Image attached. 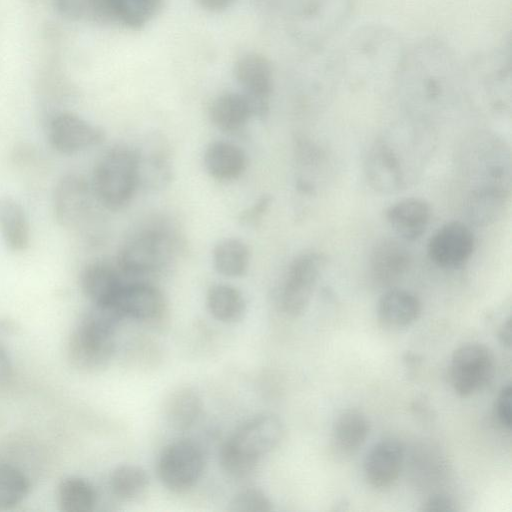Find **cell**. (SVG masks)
<instances>
[{"label": "cell", "mask_w": 512, "mask_h": 512, "mask_svg": "<svg viewBox=\"0 0 512 512\" xmlns=\"http://www.w3.org/2000/svg\"><path fill=\"white\" fill-rule=\"evenodd\" d=\"M406 47L399 33L388 25L358 27L333 52L337 77L353 85L396 79Z\"/></svg>", "instance_id": "1"}, {"label": "cell", "mask_w": 512, "mask_h": 512, "mask_svg": "<svg viewBox=\"0 0 512 512\" xmlns=\"http://www.w3.org/2000/svg\"><path fill=\"white\" fill-rule=\"evenodd\" d=\"M202 399L191 387H179L167 398L164 414L168 424L175 430L191 428L200 416Z\"/></svg>", "instance_id": "26"}, {"label": "cell", "mask_w": 512, "mask_h": 512, "mask_svg": "<svg viewBox=\"0 0 512 512\" xmlns=\"http://www.w3.org/2000/svg\"><path fill=\"white\" fill-rule=\"evenodd\" d=\"M135 151L139 187L156 190L167 186L173 171L166 143L153 139Z\"/></svg>", "instance_id": "21"}, {"label": "cell", "mask_w": 512, "mask_h": 512, "mask_svg": "<svg viewBox=\"0 0 512 512\" xmlns=\"http://www.w3.org/2000/svg\"><path fill=\"white\" fill-rule=\"evenodd\" d=\"M410 263L411 256L405 245L391 238L378 241L369 257L371 275L381 285L398 281L407 272Z\"/></svg>", "instance_id": "19"}, {"label": "cell", "mask_w": 512, "mask_h": 512, "mask_svg": "<svg viewBox=\"0 0 512 512\" xmlns=\"http://www.w3.org/2000/svg\"><path fill=\"white\" fill-rule=\"evenodd\" d=\"M250 264V250L245 242L229 237L220 240L213 249L215 270L230 278L246 274Z\"/></svg>", "instance_id": "29"}, {"label": "cell", "mask_w": 512, "mask_h": 512, "mask_svg": "<svg viewBox=\"0 0 512 512\" xmlns=\"http://www.w3.org/2000/svg\"><path fill=\"white\" fill-rule=\"evenodd\" d=\"M162 3L163 0H108L109 18L139 29L158 14Z\"/></svg>", "instance_id": "31"}, {"label": "cell", "mask_w": 512, "mask_h": 512, "mask_svg": "<svg viewBox=\"0 0 512 512\" xmlns=\"http://www.w3.org/2000/svg\"><path fill=\"white\" fill-rule=\"evenodd\" d=\"M324 264L323 255L312 251L292 260L280 293V304L286 314L296 317L306 310Z\"/></svg>", "instance_id": "10"}, {"label": "cell", "mask_w": 512, "mask_h": 512, "mask_svg": "<svg viewBox=\"0 0 512 512\" xmlns=\"http://www.w3.org/2000/svg\"><path fill=\"white\" fill-rule=\"evenodd\" d=\"M499 338L503 344L510 346V340H511L510 318H508L507 321L503 324V326L499 332Z\"/></svg>", "instance_id": "40"}, {"label": "cell", "mask_w": 512, "mask_h": 512, "mask_svg": "<svg viewBox=\"0 0 512 512\" xmlns=\"http://www.w3.org/2000/svg\"><path fill=\"white\" fill-rule=\"evenodd\" d=\"M204 467L205 458L201 447L189 439H179L162 450L157 470L167 489L183 493L195 486Z\"/></svg>", "instance_id": "9"}, {"label": "cell", "mask_w": 512, "mask_h": 512, "mask_svg": "<svg viewBox=\"0 0 512 512\" xmlns=\"http://www.w3.org/2000/svg\"><path fill=\"white\" fill-rule=\"evenodd\" d=\"M29 488V479L19 467L0 463V510L20 504L27 496Z\"/></svg>", "instance_id": "33"}, {"label": "cell", "mask_w": 512, "mask_h": 512, "mask_svg": "<svg viewBox=\"0 0 512 512\" xmlns=\"http://www.w3.org/2000/svg\"><path fill=\"white\" fill-rule=\"evenodd\" d=\"M368 434L367 417L359 410L349 409L336 418L332 429V440L339 452L351 454L364 444Z\"/></svg>", "instance_id": "27"}, {"label": "cell", "mask_w": 512, "mask_h": 512, "mask_svg": "<svg viewBox=\"0 0 512 512\" xmlns=\"http://www.w3.org/2000/svg\"><path fill=\"white\" fill-rule=\"evenodd\" d=\"M364 167L370 186L377 192L392 194L405 186V172L401 158L384 140H378L371 146Z\"/></svg>", "instance_id": "16"}, {"label": "cell", "mask_w": 512, "mask_h": 512, "mask_svg": "<svg viewBox=\"0 0 512 512\" xmlns=\"http://www.w3.org/2000/svg\"><path fill=\"white\" fill-rule=\"evenodd\" d=\"M464 166L472 182L471 192L510 194V156L505 142L494 135L481 134L468 142Z\"/></svg>", "instance_id": "5"}, {"label": "cell", "mask_w": 512, "mask_h": 512, "mask_svg": "<svg viewBox=\"0 0 512 512\" xmlns=\"http://www.w3.org/2000/svg\"><path fill=\"white\" fill-rule=\"evenodd\" d=\"M357 0H295L296 34L311 48L325 47L349 21Z\"/></svg>", "instance_id": "7"}, {"label": "cell", "mask_w": 512, "mask_h": 512, "mask_svg": "<svg viewBox=\"0 0 512 512\" xmlns=\"http://www.w3.org/2000/svg\"><path fill=\"white\" fill-rule=\"evenodd\" d=\"M12 376V361L5 346L0 341V388L4 386Z\"/></svg>", "instance_id": "38"}, {"label": "cell", "mask_w": 512, "mask_h": 512, "mask_svg": "<svg viewBox=\"0 0 512 512\" xmlns=\"http://www.w3.org/2000/svg\"><path fill=\"white\" fill-rule=\"evenodd\" d=\"M79 280L83 294L95 305H110L125 283L118 269L99 260L86 264Z\"/></svg>", "instance_id": "20"}, {"label": "cell", "mask_w": 512, "mask_h": 512, "mask_svg": "<svg viewBox=\"0 0 512 512\" xmlns=\"http://www.w3.org/2000/svg\"><path fill=\"white\" fill-rule=\"evenodd\" d=\"M0 237L12 253H23L30 245L28 215L22 203L11 195L0 196Z\"/></svg>", "instance_id": "22"}, {"label": "cell", "mask_w": 512, "mask_h": 512, "mask_svg": "<svg viewBox=\"0 0 512 512\" xmlns=\"http://www.w3.org/2000/svg\"><path fill=\"white\" fill-rule=\"evenodd\" d=\"M110 306L123 319L152 321L163 315L166 301L162 291L153 284L134 281L123 284Z\"/></svg>", "instance_id": "15"}, {"label": "cell", "mask_w": 512, "mask_h": 512, "mask_svg": "<svg viewBox=\"0 0 512 512\" xmlns=\"http://www.w3.org/2000/svg\"><path fill=\"white\" fill-rule=\"evenodd\" d=\"M235 0H197L198 4L210 12H221L229 8Z\"/></svg>", "instance_id": "39"}, {"label": "cell", "mask_w": 512, "mask_h": 512, "mask_svg": "<svg viewBox=\"0 0 512 512\" xmlns=\"http://www.w3.org/2000/svg\"><path fill=\"white\" fill-rule=\"evenodd\" d=\"M204 165L214 179L231 181L243 174L247 166V157L245 152L233 143L213 141L204 152Z\"/></svg>", "instance_id": "23"}, {"label": "cell", "mask_w": 512, "mask_h": 512, "mask_svg": "<svg viewBox=\"0 0 512 512\" xmlns=\"http://www.w3.org/2000/svg\"><path fill=\"white\" fill-rule=\"evenodd\" d=\"M91 180L100 206L110 211L125 208L139 187L135 149L125 145L107 149L97 160Z\"/></svg>", "instance_id": "4"}, {"label": "cell", "mask_w": 512, "mask_h": 512, "mask_svg": "<svg viewBox=\"0 0 512 512\" xmlns=\"http://www.w3.org/2000/svg\"><path fill=\"white\" fill-rule=\"evenodd\" d=\"M493 372V353L483 344H464L452 355L450 380L455 392L462 397L481 390L490 381Z\"/></svg>", "instance_id": "11"}, {"label": "cell", "mask_w": 512, "mask_h": 512, "mask_svg": "<svg viewBox=\"0 0 512 512\" xmlns=\"http://www.w3.org/2000/svg\"><path fill=\"white\" fill-rule=\"evenodd\" d=\"M57 499L64 512H89L97 503V493L88 480L79 476H68L58 485Z\"/></svg>", "instance_id": "30"}, {"label": "cell", "mask_w": 512, "mask_h": 512, "mask_svg": "<svg viewBox=\"0 0 512 512\" xmlns=\"http://www.w3.org/2000/svg\"><path fill=\"white\" fill-rule=\"evenodd\" d=\"M271 201L272 198L270 195L266 194L261 196L253 206L241 212L239 222L247 226L256 225L268 210Z\"/></svg>", "instance_id": "36"}, {"label": "cell", "mask_w": 512, "mask_h": 512, "mask_svg": "<svg viewBox=\"0 0 512 512\" xmlns=\"http://www.w3.org/2000/svg\"><path fill=\"white\" fill-rule=\"evenodd\" d=\"M385 218L393 231L405 241H414L426 231L431 208L421 198H405L390 205L385 211Z\"/></svg>", "instance_id": "18"}, {"label": "cell", "mask_w": 512, "mask_h": 512, "mask_svg": "<svg viewBox=\"0 0 512 512\" xmlns=\"http://www.w3.org/2000/svg\"><path fill=\"white\" fill-rule=\"evenodd\" d=\"M404 459L402 445L394 439L376 443L364 461V475L375 488L391 486L398 478Z\"/></svg>", "instance_id": "17"}, {"label": "cell", "mask_w": 512, "mask_h": 512, "mask_svg": "<svg viewBox=\"0 0 512 512\" xmlns=\"http://www.w3.org/2000/svg\"><path fill=\"white\" fill-rule=\"evenodd\" d=\"M456 509L455 503L447 495L436 494L431 496L423 506V510L427 512H448Z\"/></svg>", "instance_id": "37"}, {"label": "cell", "mask_w": 512, "mask_h": 512, "mask_svg": "<svg viewBox=\"0 0 512 512\" xmlns=\"http://www.w3.org/2000/svg\"><path fill=\"white\" fill-rule=\"evenodd\" d=\"M421 313L420 300L411 292L393 288L381 295L377 305L379 320L389 327H405Z\"/></svg>", "instance_id": "25"}, {"label": "cell", "mask_w": 512, "mask_h": 512, "mask_svg": "<svg viewBox=\"0 0 512 512\" xmlns=\"http://www.w3.org/2000/svg\"><path fill=\"white\" fill-rule=\"evenodd\" d=\"M511 400L512 388L508 383L500 390L495 405L497 420L506 429H510L512 425Z\"/></svg>", "instance_id": "35"}, {"label": "cell", "mask_w": 512, "mask_h": 512, "mask_svg": "<svg viewBox=\"0 0 512 512\" xmlns=\"http://www.w3.org/2000/svg\"><path fill=\"white\" fill-rule=\"evenodd\" d=\"M49 145L63 155H75L98 146L105 132L76 113L61 111L53 114L47 123Z\"/></svg>", "instance_id": "12"}, {"label": "cell", "mask_w": 512, "mask_h": 512, "mask_svg": "<svg viewBox=\"0 0 512 512\" xmlns=\"http://www.w3.org/2000/svg\"><path fill=\"white\" fill-rule=\"evenodd\" d=\"M234 76L252 115L265 118L273 92V71L268 59L258 53L244 54L235 63Z\"/></svg>", "instance_id": "13"}, {"label": "cell", "mask_w": 512, "mask_h": 512, "mask_svg": "<svg viewBox=\"0 0 512 512\" xmlns=\"http://www.w3.org/2000/svg\"><path fill=\"white\" fill-rule=\"evenodd\" d=\"M283 434L282 421L275 414L263 413L250 418L221 447L222 469L233 478L249 476L261 458L279 445Z\"/></svg>", "instance_id": "3"}, {"label": "cell", "mask_w": 512, "mask_h": 512, "mask_svg": "<svg viewBox=\"0 0 512 512\" xmlns=\"http://www.w3.org/2000/svg\"><path fill=\"white\" fill-rule=\"evenodd\" d=\"M122 319L111 306L91 304L69 336L71 364L84 372L105 368L114 354L115 333Z\"/></svg>", "instance_id": "2"}, {"label": "cell", "mask_w": 512, "mask_h": 512, "mask_svg": "<svg viewBox=\"0 0 512 512\" xmlns=\"http://www.w3.org/2000/svg\"><path fill=\"white\" fill-rule=\"evenodd\" d=\"M273 509L269 497L258 488H246L231 499L228 510L232 512H267Z\"/></svg>", "instance_id": "34"}, {"label": "cell", "mask_w": 512, "mask_h": 512, "mask_svg": "<svg viewBox=\"0 0 512 512\" xmlns=\"http://www.w3.org/2000/svg\"><path fill=\"white\" fill-rule=\"evenodd\" d=\"M475 248L471 229L462 222L452 221L441 226L429 239V259L443 269H458L467 263Z\"/></svg>", "instance_id": "14"}, {"label": "cell", "mask_w": 512, "mask_h": 512, "mask_svg": "<svg viewBox=\"0 0 512 512\" xmlns=\"http://www.w3.org/2000/svg\"><path fill=\"white\" fill-rule=\"evenodd\" d=\"M177 242L164 228L148 227L129 237L119 250L122 276L145 277L161 272L171 261Z\"/></svg>", "instance_id": "6"}, {"label": "cell", "mask_w": 512, "mask_h": 512, "mask_svg": "<svg viewBox=\"0 0 512 512\" xmlns=\"http://www.w3.org/2000/svg\"><path fill=\"white\" fill-rule=\"evenodd\" d=\"M209 313L223 323L241 320L246 311V301L239 289L229 284H214L206 294Z\"/></svg>", "instance_id": "28"}, {"label": "cell", "mask_w": 512, "mask_h": 512, "mask_svg": "<svg viewBox=\"0 0 512 512\" xmlns=\"http://www.w3.org/2000/svg\"><path fill=\"white\" fill-rule=\"evenodd\" d=\"M94 202L97 200L85 178L75 173L62 175L52 192L54 219L67 231H80L90 219Z\"/></svg>", "instance_id": "8"}, {"label": "cell", "mask_w": 512, "mask_h": 512, "mask_svg": "<svg viewBox=\"0 0 512 512\" xmlns=\"http://www.w3.org/2000/svg\"><path fill=\"white\" fill-rule=\"evenodd\" d=\"M208 114L212 124L226 133L241 131L253 117L246 98L236 92L216 96L209 105Z\"/></svg>", "instance_id": "24"}, {"label": "cell", "mask_w": 512, "mask_h": 512, "mask_svg": "<svg viewBox=\"0 0 512 512\" xmlns=\"http://www.w3.org/2000/svg\"><path fill=\"white\" fill-rule=\"evenodd\" d=\"M112 493L121 500H133L148 488L149 476L137 465L123 464L116 467L109 480Z\"/></svg>", "instance_id": "32"}]
</instances>
